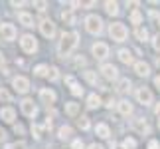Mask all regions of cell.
Here are the masks:
<instances>
[{
  "mask_svg": "<svg viewBox=\"0 0 160 149\" xmlns=\"http://www.w3.org/2000/svg\"><path fill=\"white\" fill-rule=\"evenodd\" d=\"M4 149H26V143L24 141H16V143H8Z\"/></svg>",
  "mask_w": 160,
  "mask_h": 149,
  "instance_id": "obj_35",
  "label": "cell"
},
{
  "mask_svg": "<svg viewBox=\"0 0 160 149\" xmlns=\"http://www.w3.org/2000/svg\"><path fill=\"white\" fill-rule=\"evenodd\" d=\"M150 20L154 22V24H158V26H160V12L152 10V12H150Z\"/></svg>",
  "mask_w": 160,
  "mask_h": 149,
  "instance_id": "obj_37",
  "label": "cell"
},
{
  "mask_svg": "<svg viewBox=\"0 0 160 149\" xmlns=\"http://www.w3.org/2000/svg\"><path fill=\"white\" fill-rule=\"evenodd\" d=\"M40 32H42V36H44V38L52 40L53 36H55V24H53L52 20H42V22H40Z\"/></svg>",
  "mask_w": 160,
  "mask_h": 149,
  "instance_id": "obj_9",
  "label": "cell"
},
{
  "mask_svg": "<svg viewBox=\"0 0 160 149\" xmlns=\"http://www.w3.org/2000/svg\"><path fill=\"white\" fill-rule=\"evenodd\" d=\"M99 72L105 80H119V70H117L113 64H103Z\"/></svg>",
  "mask_w": 160,
  "mask_h": 149,
  "instance_id": "obj_10",
  "label": "cell"
},
{
  "mask_svg": "<svg viewBox=\"0 0 160 149\" xmlns=\"http://www.w3.org/2000/svg\"><path fill=\"white\" fill-rule=\"evenodd\" d=\"M0 102H4V103H10V102H12V94H10L6 88L0 90Z\"/></svg>",
  "mask_w": 160,
  "mask_h": 149,
  "instance_id": "obj_31",
  "label": "cell"
},
{
  "mask_svg": "<svg viewBox=\"0 0 160 149\" xmlns=\"http://www.w3.org/2000/svg\"><path fill=\"white\" fill-rule=\"evenodd\" d=\"M32 135H34L36 139H40V137H42V127L38 125V123H34V125H32Z\"/></svg>",
  "mask_w": 160,
  "mask_h": 149,
  "instance_id": "obj_36",
  "label": "cell"
},
{
  "mask_svg": "<svg viewBox=\"0 0 160 149\" xmlns=\"http://www.w3.org/2000/svg\"><path fill=\"white\" fill-rule=\"evenodd\" d=\"M48 80H50V82H58V80H59V70L55 66L50 68V72H48Z\"/></svg>",
  "mask_w": 160,
  "mask_h": 149,
  "instance_id": "obj_30",
  "label": "cell"
},
{
  "mask_svg": "<svg viewBox=\"0 0 160 149\" xmlns=\"http://www.w3.org/2000/svg\"><path fill=\"white\" fill-rule=\"evenodd\" d=\"M20 48H22V52H26V54H36L38 52V40H36L32 34H24L22 40H20Z\"/></svg>",
  "mask_w": 160,
  "mask_h": 149,
  "instance_id": "obj_4",
  "label": "cell"
},
{
  "mask_svg": "<svg viewBox=\"0 0 160 149\" xmlns=\"http://www.w3.org/2000/svg\"><path fill=\"white\" fill-rule=\"evenodd\" d=\"M20 109H22V113L26 117H36L38 115V105H36L34 99H30V97H24L20 102Z\"/></svg>",
  "mask_w": 160,
  "mask_h": 149,
  "instance_id": "obj_6",
  "label": "cell"
},
{
  "mask_svg": "<svg viewBox=\"0 0 160 149\" xmlns=\"http://www.w3.org/2000/svg\"><path fill=\"white\" fill-rule=\"evenodd\" d=\"M85 28H87L89 34L97 36V34L103 32V20H101L97 14H89L87 18H85Z\"/></svg>",
  "mask_w": 160,
  "mask_h": 149,
  "instance_id": "obj_3",
  "label": "cell"
},
{
  "mask_svg": "<svg viewBox=\"0 0 160 149\" xmlns=\"http://www.w3.org/2000/svg\"><path fill=\"white\" fill-rule=\"evenodd\" d=\"M137 99L142 105H152V91L148 88H138L137 90Z\"/></svg>",
  "mask_w": 160,
  "mask_h": 149,
  "instance_id": "obj_11",
  "label": "cell"
},
{
  "mask_svg": "<svg viewBox=\"0 0 160 149\" xmlns=\"http://www.w3.org/2000/svg\"><path fill=\"white\" fill-rule=\"evenodd\" d=\"M0 119L2 121H6V123H14L16 121V111H14V108H2L0 109Z\"/></svg>",
  "mask_w": 160,
  "mask_h": 149,
  "instance_id": "obj_14",
  "label": "cell"
},
{
  "mask_svg": "<svg viewBox=\"0 0 160 149\" xmlns=\"http://www.w3.org/2000/svg\"><path fill=\"white\" fill-rule=\"evenodd\" d=\"M77 44H79V34L77 32H63L59 44H58V54L61 58H65V56H69L73 50L77 48Z\"/></svg>",
  "mask_w": 160,
  "mask_h": 149,
  "instance_id": "obj_1",
  "label": "cell"
},
{
  "mask_svg": "<svg viewBox=\"0 0 160 149\" xmlns=\"http://www.w3.org/2000/svg\"><path fill=\"white\" fill-rule=\"evenodd\" d=\"M95 133L99 135L101 139H107V137H111V129H109V125H107V123H97V127H95Z\"/></svg>",
  "mask_w": 160,
  "mask_h": 149,
  "instance_id": "obj_17",
  "label": "cell"
},
{
  "mask_svg": "<svg viewBox=\"0 0 160 149\" xmlns=\"http://www.w3.org/2000/svg\"><path fill=\"white\" fill-rule=\"evenodd\" d=\"M117 108H119V113H121V115H125V117L132 115V105H131V102H128V99H121V102L117 103Z\"/></svg>",
  "mask_w": 160,
  "mask_h": 149,
  "instance_id": "obj_16",
  "label": "cell"
},
{
  "mask_svg": "<svg viewBox=\"0 0 160 149\" xmlns=\"http://www.w3.org/2000/svg\"><path fill=\"white\" fill-rule=\"evenodd\" d=\"M61 20H63L65 24H75V16H73V12L63 10V12H61Z\"/></svg>",
  "mask_w": 160,
  "mask_h": 149,
  "instance_id": "obj_28",
  "label": "cell"
},
{
  "mask_svg": "<svg viewBox=\"0 0 160 149\" xmlns=\"http://www.w3.org/2000/svg\"><path fill=\"white\" fill-rule=\"evenodd\" d=\"M85 80H87L89 84H93V86H97L99 84V76H97V72H93V70H85Z\"/></svg>",
  "mask_w": 160,
  "mask_h": 149,
  "instance_id": "obj_27",
  "label": "cell"
},
{
  "mask_svg": "<svg viewBox=\"0 0 160 149\" xmlns=\"http://www.w3.org/2000/svg\"><path fill=\"white\" fill-rule=\"evenodd\" d=\"M14 131L20 133V135H24V131H26V129H24V125H20V123H18V125H14Z\"/></svg>",
  "mask_w": 160,
  "mask_h": 149,
  "instance_id": "obj_43",
  "label": "cell"
},
{
  "mask_svg": "<svg viewBox=\"0 0 160 149\" xmlns=\"http://www.w3.org/2000/svg\"><path fill=\"white\" fill-rule=\"evenodd\" d=\"M132 129H134L137 133H140V135H150V125H148L144 119H140V117L132 121Z\"/></svg>",
  "mask_w": 160,
  "mask_h": 149,
  "instance_id": "obj_12",
  "label": "cell"
},
{
  "mask_svg": "<svg viewBox=\"0 0 160 149\" xmlns=\"http://www.w3.org/2000/svg\"><path fill=\"white\" fill-rule=\"evenodd\" d=\"M105 12L109 16H117L121 12L119 10V2H111V0H107V2H105Z\"/></svg>",
  "mask_w": 160,
  "mask_h": 149,
  "instance_id": "obj_19",
  "label": "cell"
},
{
  "mask_svg": "<svg viewBox=\"0 0 160 149\" xmlns=\"http://www.w3.org/2000/svg\"><path fill=\"white\" fill-rule=\"evenodd\" d=\"M119 60L122 62V64H132V52L127 50V48L119 50Z\"/></svg>",
  "mask_w": 160,
  "mask_h": 149,
  "instance_id": "obj_20",
  "label": "cell"
},
{
  "mask_svg": "<svg viewBox=\"0 0 160 149\" xmlns=\"http://www.w3.org/2000/svg\"><path fill=\"white\" fill-rule=\"evenodd\" d=\"M44 127H46V129H52V119H50V117H48V119H46V123H44Z\"/></svg>",
  "mask_w": 160,
  "mask_h": 149,
  "instance_id": "obj_48",
  "label": "cell"
},
{
  "mask_svg": "<svg viewBox=\"0 0 160 149\" xmlns=\"http://www.w3.org/2000/svg\"><path fill=\"white\" fill-rule=\"evenodd\" d=\"M77 123H79V127H81L83 131H87V129L91 127V121H89V117H87V115H81V117L77 119Z\"/></svg>",
  "mask_w": 160,
  "mask_h": 149,
  "instance_id": "obj_29",
  "label": "cell"
},
{
  "mask_svg": "<svg viewBox=\"0 0 160 149\" xmlns=\"http://www.w3.org/2000/svg\"><path fill=\"white\" fill-rule=\"evenodd\" d=\"M71 149H83V141L81 139H73L71 141Z\"/></svg>",
  "mask_w": 160,
  "mask_h": 149,
  "instance_id": "obj_38",
  "label": "cell"
},
{
  "mask_svg": "<svg viewBox=\"0 0 160 149\" xmlns=\"http://www.w3.org/2000/svg\"><path fill=\"white\" fill-rule=\"evenodd\" d=\"M111 149H125V147H122V145H117V143H113V145H111Z\"/></svg>",
  "mask_w": 160,
  "mask_h": 149,
  "instance_id": "obj_52",
  "label": "cell"
},
{
  "mask_svg": "<svg viewBox=\"0 0 160 149\" xmlns=\"http://www.w3.org/2000/svg\"><path fill=\"white\" fill-rule=\"evenodd\" d=\"M12 6H16V8H18V6H26V2H12Z\"/></svg>",
  "mask_w": 160,
  "mask_h": 149,
  "instance_id": "obj_51",
  "label": "cell"
},
{
  "mask_svg": "<svg viewBox=\"0 0 160 149\" xmlns=\"http://www.w3.org/2000/svg\"><path fill=\"white\" fill-rule=\"evenodd\" d=\"M18 20H20L24 26H34V16L32 14H28V12H20V14H18Z\"/></svg>",
  "mask_w": 160,
  "mask_h": 149,
  "instance_id": "obj_21",
  "label": "cell"
},
{
  "mask_svg": "<svg viewBox=\"0 0 160 149\" xmlns=\"http://www.w3.org/2000/svg\"><path fill=\"white\" fill-rule=\"evenodd\" d=\"M122 147H125V149H137V139L125 137V139H122Z\"/></svg>",
  "mask_w": 160,
  "mask_h": 149,
  "instance_id": "obj_33",
  "label": "cell"
},
{
  "mask_svg": "<svg viewBox=\"0 0 160 149\" xmlns=\"http://www.w3.org/2000/svg\"><path fill=\"white\" fill-rule=\"evenodd\" d=\"M89 149H105V147L99 145V143H91V145H89Z\"/></svg>",
  "mask_w": 160,
  "mask_h": 149,
  "instance_id": "obj_47",
  "label": "cell"
},
{
  "mask_svg": "<svg viewBox=\"0 0 160 149\" xmlns=\"http://www.w3.org/2000/svg\"><path fill=\"white\" fill-rule=\"evenodd\" d=\"M40 99L44 103H53L55 99H58V94H55L53 90H50V88H42L40 90Z\"/></svg>",
  "mask_w": 160,
  "mask_h": 149,
  "instance_id": "obj_13",
  "label": "cell"
},
{
  "mask_svg": "<svg viewBox=\"0 0 160 149\" xmlns=\"http://www.w3.org/2000/svg\"><path fill=\"white\" fill-rule=\"evenodd\" d=\"M91 52H93V56L97 60H105L109 56V46L105 42H95V44L91 46Z\"/></svg>",
  "mask_w": 160,
  "mask_h": 149,
  "instance_id": "obj_8",
  "label": "cell"
},
{
  "mask_svg": "<svg viewBox=\"0 0 160 149\" xmlns=\"http://www.w3.org/2000/svg\"><path fill=\"white\" fill-rule=\"evenodd\" d=\"M65 113L67 115H77L79 113V103H75V102H65Z\"/></svg>",
  "mask_w": 160,
  "mask_h": 149,
  "instance_id": "obj_22",
  "label": "cell"
},
{
  "mask_svg": "<svg viewBox=\"0 0 160 149\" xmlns=\"http://www.w3.org/2000/svg\"><path fill=\"white\" fill-rule=\"evenodd\" d=\"M131 22L137 24V28H138V24L142 22V14H140L138 10H132V12H131Z\"/></svg>",
  "mask_w": 160,
  "mask_h": 149,
  "instance_id": "obj_32",
  "label": "cell"
},
{
  "mask_svg": "<svg viewBox=\"0 0 160 149\" xmlns=\"http://www.w3.org/2000/svg\"><path fill=\"white\" fill-rule=\"evenodd\" d=\"M148 149H160V143H158L156 139H150L148 141Z\"/></svg>",
  "mask_w": 160,
  "mask_h": 149,
  "instance_id": "obj_40",
  "label": "cell"
},
{
  "mask_svg": "<svg viewBox=\"0 0 160 149\" xmlns=\"http://www.w3.org/2000/svg\"><path fill=\"white\" fill-rule=\"evenodd\" d=\"M4 62H6V58H4V54L0 52V68H4Z\"/></svg>",
  "mask_w": 160,
  "mask_h": 149,
  "instance_id": "obj_49",
  "label": "cell"
},
{
  "mask_svg": "<svg viewBox=\"0 0 160 149\" xmlns=\"http://www.w3.org/2000/svg\"><path fill=\"white\" fill-rule=\"evenodd\" d=\"M152 46H154V50H156V52H160V34L152 38Z\"/></svg>",
  "mask_w": 160,
  "mask_h": 149,
  "instance_id": "obj_39",
  "label": "cell"
},
{
  "mask_svg": "<svg viewBox=\"0 0 160 149\" xmlns=\"http://www.w3.org/2000/svg\"><path fill=\"white\" fill-rule=\"evenodd\" d=\"M156 66H158V68H160V58H158V60H156Z\"/></svg>",
  "mask_w": 160,
  "mask_h": 149,
  "instance_id": "obj_53",
  "label": "cell"
},
{
  "mask_svg": "<svg viewBox=\"0 0 160 149\" xmlns=\"http://www.w3.org/2000/svg\"><path fill=\"white\" fill-rule=\"evenodd\" d=\"M16 36H18V30L14 24H10V22H2L0 24V38L6 40V42H12V40H16Z\"/></svg>",
  "mask_w": 160,
  "mask_h": 149,
  "instance_id": "obj_5",
  "label": "cell"
},
{
  "mask_svg": "<svg viewBox=\"0 0 160 149\" xmlns=\"http://www.w3.org/2000/svg\"><path fill=\"white\" fill-rule=\"evenodd\" d=\"M48 72H50V66H46V64H38L34 68V76H38V78H48Z\"/></svg>",
  "mask_w": 160,
  "mask_h": 149,
  "instance_id": "obj_24",
  "label": "cell"
},
{
  "mask_svg": "<svg viewBox=\"0 0 160 149\" xmlns=\"http://www.w3.org/2000/svg\"><path fill=\"white\" fill-rule=\"evenodd\" d=\"M154 113L160 117V103H156V108H154Z\"/></svg>",
  "mask_w": 160,
  "mask_h": 149,
  "instance_id": "obj_50",
  "label": "cell"
},
{
  "mask_svg": "<svg viewBox=\"0 0 160 149\" xmlns=\"http://www.w3.org/2000/svg\"><path fill=\"white\" fill-rule=\"evenodd\" d=\"M131 90V80L128 78H122L119 80V84H117V91H121V94H125V91Z\"/></svg>",
  "mask_w": 160,
  "mask_h": 149,
  "instance_id": "obj_26",
  "label": "cell"
},
{
  "mask_svg": "<svg viewBox=\"0 0 160 149\" xmlns=\"http://www.w3.org/2000/svg\"><path fill=\"white\" fill-rule=\"evenodd\" d=\"M12 88H14V91H18V94H28L30 91V80L24 78V76H16L12 80Z\"/></svg>",
  "mask_w": 160,
  "mask_h": 149,
  "instance_id": "obj_7",
  "label": "cell"
},
{
  "mask_svg": "<svg viewBox=\"0 0 160 149\" xmlns=\"http://www.w3.org/2000/svg\"><path fill=\"white\" fill-rule=\"evenodd\" d=\"M65 84L71 88V86H73V84H77V82H75V78H73V76H65Z\"/></svg>",
  "mask_w": 160,
  "mask_h": 149,
  "instance_id": "obj_42",
  "label": "cell"
},
{
  "mask_svg": "<svg viewBox=\"0 0 160 149\" xmlns=\"http://www.w3.org/2000/svg\"><path fill=\"white\" fill-rule=\"evenodd\" d=\"M109 36H111V40H115V42H125L128 38V30L122 22H113L109 26Z\"/></svg>",
  "mask_w": 160,
  "mask_h": 149,
  "instance_id": "obj_2",
  "label": "cell"
},
{
  "mask_svg": "<svg viewBox=\"0 0 160 149\" xmlns=\"http://www.w3.org/2000/svg\"><path fill=\"white\" fill-rule=\"evenodd\" d=\"M75 66H77V68H79V66H85V60H83V58H77V60H75Z\"/></svg>",
  "mask_w": 160,
  "mask_h": 149,
  "instance_id": "obj_46",
  "label": "cell"
},
{
  "mask_svg": "<svg viewBox=\"0 0 160 149\" xmlns=\"http://www.w3.org/2000/svg\"><path fill=\"white\" fill-rule=\"evenodd\" d=\"M69 90H71V94H73V96H77V97H79V96H83V88H81L79 84H73Z\"/></svg>",
  "mask_w": 160,
  "mask_h": 149,
  "instance_id": "obj_34",
  "label": "cell"
},
{
  "mask_svg": "<svg viewBox=\"0 0 160 149\" xmlns=\"http://www.w3.org/2000/svg\"><path fill=\"white\" fill-rule=\"evenodd\" d=\"M158 127H160V119H158Z\"/></svg>",
  "mask_w": 160,
  "mask_h": 149,
  "instance_id": "obj_54",
  "label": "cell"
},
{
  "mask_svg": "<svg viewBox=\"0 0 160 149\" xmlns=\"http://www.w3.org/2000/svg\"><path fill=\"white\" fill-rule=\"evenodd\" d=\"M101 102H103V99L97 96V94H91L87 97V108L89 109H97V108H101Z\"/></svg>",
  "mask_w": 160,
  "mask_h": 149,
  "instance_id": "obj_18",
  "label": "cell"
},
{
  "mask_svg": "<svg viewBox=\"0 0 160 149\" xmlns=\"http://www.w3.org/2000/svg\"><path fill=\"white\" fill-rule=\"evenodd\" d=\"M134 36H137L138 42H146L148 40V30H146L144 26H138L137 30H134Z\"/></svg>",
  "mask_w": 160,
  "mask_h": 149,
  "instance_id": "obj_25",
  "label": "cell"
},
{
  "mask_svg": "<svg viewBox=\"0 0 160 149\" xmlns=\"http://www.w3.org/2000/svg\"><path fill=\"white\" fill-rule=\"evenodd\" d=\"M71 135H73V129H71L69 125H61V127H59V131H58V137H59V139H63V141H65V139H69Z\"/></svg>",
  "mask_w": 160,
  "mask_h": 149,
  "instance_id": "obj_23",
  "label": "cell"
},
{
  "mask_svg": "<svg viewBox=\"0 0 160 149\" xmlns=\"http://www.w3.org/2000/svg\"><path fill=\"white\" fill-rule=\"evenodd\" d=\"M34 6H36V8H38L40 12H44V10L48 8V4H46V2H34Z\"/></svg>",
  "mask_w": 160,
  "mask_h": 149,
  "instance_id": "obj_41",
  "label": "cell"
},
{
  "mask_svg": "<svg viewBox=\"0 0 160 149\" xmlns=\"http://www.w3.org/2000/svg\"><path fill=\"white\" fill-rule=\"evenodd\" d=\"M6 137H8V133H6L2 127H0V143H2V141H6Z\"/></svg>",
  "mask_w": 160,
  "mask_h": 149,
  "instance_id": "obj_44",
  "label": "cell"
},
{
  "mask_svg": "<svg viewBox=\"0 0 160 149\" xmlns=\"http://www.w3.org/2000/svg\"><path fill=\"white\" fill-rule=\"evenodd\" d=\"M154 88L160 91V76H156V78H154Z\"/></svg>",
  "mask_w": 160,
  "mask_h": 149,
  "instance_id": "obj_45",
  "label": "cell"
},
{
  "mask_svg": "<svg viewBox=\"0 0 160 149\" xmlns=\"http://www.w3.org/2000/svg\"><path fill=\"white\" fill-rule=\"evenodd\" d=\"M134 72L138 74L140 78H146V76H150V66L146 64V62H134Z\"/></svg>",
  "mask_w": 160,
  "mask_h": 149,
  "instance_id": "obj_15",
  "label": "cell"
}]
</instances>
